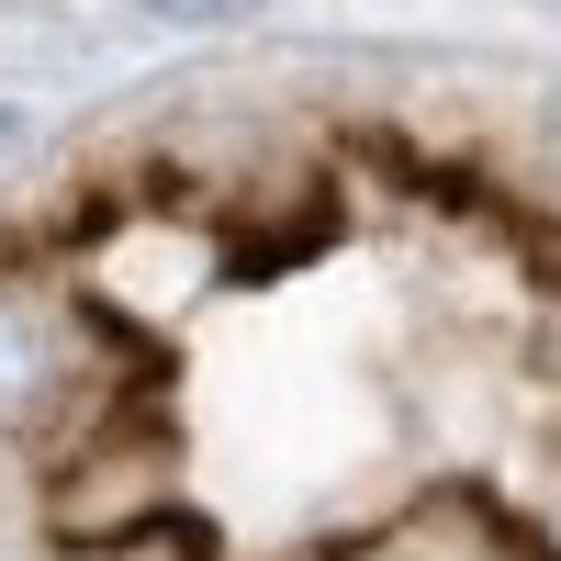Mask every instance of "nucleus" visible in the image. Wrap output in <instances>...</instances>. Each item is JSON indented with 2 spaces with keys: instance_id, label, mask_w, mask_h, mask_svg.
Wrapping results in <instances>:
<instances>
[{
  "instance_id": "20e7f679",
  "label": "nucleus",
  "mask_w": 561,
  "mask_h": 561,
  "mask_svg": "<svg viewBox=\"0 0 561 561\" xmlns=\"http://www.w3.org/2000/svg\"><path fill=\"white\" fill-rule=\"evenodd\" d=\"M550 169H561V102H550Z\"/></svg>"
},
{
  "instance_id": "7ed1b4c3",
  "label": "nucleus",
  "mask_w": 561,
  "mask_h": 561,
  "mask_svg": "<svg viewBox=\"0 0 561 561\" xmlns=\"http://www.w3.org/2000/svg\"><path fill=\"white\" fill-rule=\"evenodd\" d=\"M12 135H23V113H12V102H0V147H12Z\"/></svg>"
},
{
  "instance_id": "f03ea898",
  "label": "nucleus",
  "mask_w": 561,
  "mask_h": 561,
  "mask_svg": "<svg viewBox=\"0 0 561 561\" xmlns=\"http://www.w3.org/2000/svg\"><path fill=\"white\" fill-rule=\"evenodd\" d=\"M147 12H169V23H203V12H248V0H147Z\"/></svg>"
},
{
  "instance_id": "f257e3e1",
  "label": "nucleus",
  "mask_w": 561,
  "mask_h": 561,
  "mask_svg": "<svg viewBox=\"0 0 561 561\" xmlns=\"http://www.w3.org/2000/svg\"><path fill=\"white\" fill-rule=\"evenodd\" d=\"M45 382H57V359H45V325L23 304H0V427H23V415L45 404Z\"/></svg>"
}]
</instances>
